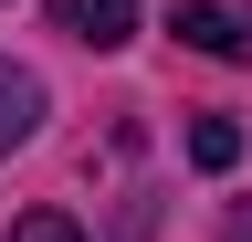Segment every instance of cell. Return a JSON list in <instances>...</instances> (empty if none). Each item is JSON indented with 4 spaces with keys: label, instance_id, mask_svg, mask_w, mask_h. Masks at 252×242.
<instances>
[{
    "label": "cell",
    "instance_id": "6da1fadb",
    "mask_svg": "<svg viewBox=\"0 0 252 242\" xmlns=\"http://www.w3.org/2000/svg\"><path fill=\"white\" fill-rule=\"evenodd\" d=\"M168 32L189 53H220V64H252V11H220V0H179V21Z\"/></svg>",
    "mask_w": 252,
    "mask_h": 242
},
{
    "label": "cell",
    "instance_id": "7a4b0ae2",
    "mask_svg": "<svg viewBox=\"0 0 252 242\" xmlns=\"http://www.w3.org/2000/svg\"><path fill=\"white\" fill-rule=\"evenodd\" d=\"M53 32H74L84 53H116L137 42V0H53Z\"/></svg>",
    "mask_w": 252,
    "mask_h": 242
},
{
    "label": "cell",
    "instance_id": "3957f363",
    "mask_svg": "<svg viewBox=\"0 0 252 242\" xmlns=\"http://www.w3.org/2000/svg\"><path fill=\"white\" fill-rule=\"evenodd\" d=\"M42 127V74H21V64H0V158Z\"/></svg>",
    "mask_w": 252,
    "mask_h": 242
},
{
    "label": "cell",
    "instance_id": "277c9868",
    "mask_svg": "<svg viewBox=\"0 0 252 242\" xmlns=\"http://www.w3.org/2000/svg\"><path fill=\"white\" fill-rule=\"evenodd\" d=\"M242 158V127L231 116H200V127H189V169H231Z\"/></svg>",
    "mask_w": 252,
    "mask_h": 242
},
{
    "label": "cell",
    "instance_id": "5b68a950",
    "mask_svg": "<svg viewBox=\"0 0 252 242\" xmlns=\"http://www.w3.org/2000/svg\"><path fill=\"white\" fill-rule=\"evenodd\" d=\"M11 242H84V232L63 221V210H21V221H11Z\"/></svg>",
    "mask_w": 252,
    "mask_h": 242
},
{
    "label": "cell",
    "instance_id": "8992f818",
    "mask_svg": "<svg viewBox=\"0 0 252 242\" xmlns=\"http://www.w3.org/2000/svg\"><path fill=\"white\" fill-rule=\"evenodd\" d=\"M220 242H252V200H231V210H220Z\"/></svg>",
    "mask_w": 252,
    "mask_h": 242
}]
</instances>
